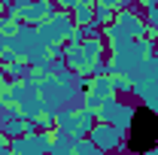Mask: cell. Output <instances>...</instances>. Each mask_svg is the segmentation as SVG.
Here are the masks:
<instances>
[{
	"label": "cell",
	"instance_id": "obj_1",
	"mask_svg": "<svg viewBox=\"0 0 158 155\" xmlns=\"http://www.w3.org/2000/svg\"><path fill=\"white\" fill-rule=\"evenodd\" d=\"M158 146V113L149 107H140L134 122H131V134H128V149L131 152H149Z\"/></svg>",
	"mask_w": 158,
	"mask_h": 155
}]
</instances>
